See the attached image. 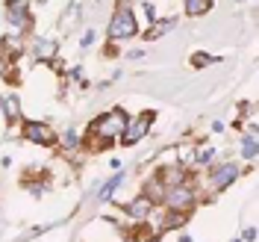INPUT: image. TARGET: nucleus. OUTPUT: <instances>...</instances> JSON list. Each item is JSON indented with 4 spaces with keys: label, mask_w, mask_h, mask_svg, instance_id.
Here are the masks:
<instances>
[{
    "label": "nucleus",
    "mask_w": 259,
    "mask_h": 242,
    "mask_svg": "<svg viewBox=\"0 0 259 242\" xmlns=\"http://www.w3.org/2000/svg\"><path fill=\"white\" fill-rule=\"evenodd\" d=\"M136 32H139V27H136L133 9L130 6H118L112 21H109V39L112 42H124V39H133Z\"/></svg>",
    "instance_id": "f257e3e1"
},
{
    "label": "nucleus",
    "mask_w": 259,
    "mask_h": 242,
    "mask_svg": "<svg viewBox=\"0 0 259 242\" xmlns=\"http://www.w3.org/2000/svg\"><path fill=\"white\" fill-rule=\"evenodd\" d=\"M124 124H127V113L124 110H112V113L97 118L95 130H97V136H103V142H112L115 136H121Z\"/></svg>",
    "instance_id": "f03ea898"
},
{
    "label": "nucleus",
    "mask_w": 259,
    "mask_h": 242,
    "mask_svg": "<svg viewBox=\"0 0 259 242\" xmlns=\"http://www.w3.org/2000/svg\"><path fill=\"white\" fill-rule=\"evenodd\" d=\"M153 118H156V113L147 110V113H142L139 118L127 121L124 130H121V145H136L139 139H145V133L150 130V121H153Z\"/></svg>",
    "instance_id": "7ed1b4c3"
},
{
    "label": "nucleus",
    "mask_w": 259,
    "mask_h": 242,
    "mask_svg": "<svg viewBox=\"0 0 259 242\" xmlns=\"http://www.w3.org/2000/svg\"><path fill=\"white\" fill-rule=\"evenodd\" d=\"M24 139L32 142V145H53L56 142V133L45 121H24Z\"/></svg>",
    "instance_id": "20e7f679"
},
{
    "label": "nucleus",
    "mask_w": 259,
    "mask_h": 242,
    "mask_svg": "<svg viewBox=\"0 0 259 242\" xmlns=\"http://www.w3.org/2000/svg\"><path fill=\"white\" fill-rule=\"evenodd\" d=\"M165 204H168L171 210L189 213L192 204H194V192L189 186H174V189H168V195H165Z\"/></svg>",
    "instance_id": "39448f33"
},
{
    "label": "nucleus",
    "mask_w": 259,
    "mask_h": 242,
    "mask_svg": "<svg viewBox=\"0 0 259 242\" xmlns=\"http://www.w3.org/2000/svg\"><path fill=\"white\" fill-rule=\"evenodd\" d=\"M236 178H239V165L236 162H224V165L212 168V186L215 189H227Z\"/></svg>",
    "instance_id": "423d86ee"
},
{
    "label": "nucleus",
    "mask_w": 259,
    "mask_h": 242,
    "mask_svg": "<svg viewBox=\"0 0 259 242\" xmlns=\"http://www.w3.org/2000/svg\"><path fill=\"white\" fill-rule=\"evenodd\" d=\"M9 21L21 30V24H27V0H9Z\"/></svg>",
    "instance_id": "0eeeda50"
},
{
    "label": "nucleus",
    "mask_w": 259,
    "mask_h": 242,
    "mask_svg": "<svg viewBox=\"0 0 259 242\" xmlns=\"http://www.w3.org/2000/svg\"><path fill=\"white\" fill-rule=\"evenodd\" d=\"M150 207H153V201H147L145 195H139L133 204H127V216H133V219H147Z\"/></svg>",
    "instance_id": "6e6552de"
},
{
    "label": "nucleus",
    "mask_w": 259,
    "mask_h": 242,
    "mask_svg": "<svg viewBox=\"0 0 259 242\" xmlns=\"http://www.w3.org/2000/svg\"><path fill=\"white\" fill-rule=\"evenodd\" d=\"M0 110H3V115H6L9 121H18V118H21V103H18V97H12V95L0 97Z\"/></svg>",
    "instance_id": "1a4fd4ad"
},
{
    "label": "nucleus",
    "mask_w": 259,
    "mask_h": 242,
    "mask_svg": "<svg viewBox=\"0 0 259 242\" xmlns=\"http://www.w3.org/2000/svg\"><path fill=\"white\" fill-rule=\"evenodd\" d=\"M212 6H215V0H186V15H192V18L206 15Z\"/></svg>",
    "instance_id": "9d476101"
},
{
    "label": "nucleus",
    "mask_w": 259,
    "mask_h": 242,
    "mask_svg": "<svg viewBox=\"0 0 259 242\" xmlns=\"http://www.w3.org/2000/svg\"><path fill=\"white\" fill-rule=\"evenodd\" d=\"M174 27H177V18H168V21H156V24H153V30H147V32H145V39H147V42H153V39L165 36L168 30H174Z\"/></svg>",
    "instance_id": "9b49d317"
},
{
    "label": "nucleus",
    "mask_w": 259,
    "mask_h": 242,
    "mask_svg": "<svg viewBox=\"0 0 259 242\" xmlns=\"http://www.w3.org/2000/svg\"><path fill=\"white\" fill-rule=\"evenodd\" d=\"M53 56H56V42L38 39L35 42V59H53Z\"/></svg>",
    "instance_id": "f8f14e48"
},
{
    "label": "nucleus",
    "mask_w": 259,
    "mask_h": 242,
    "mask_svg": "<svg viewBox=\"0 0 259 242\" xmlns=\"http://www.w3.org/2000/svg\"><path fill=\"white\" fill-rule=\"evenodd\" d=\"M145 192H147V195H145L147 201H162V198H165V195H162V192H168V189L162 186V180H159V178H153V180H147Z\"/></svg>",
    "instance_id": "ddd939ff"
},
{
    "label": "nucleus",
    "mask_w": 259,
    "mask_h": 242,
    "mask_svg": "<svg viewBox=\"0 0 259 242\" xmlns=\"http://www.w3.org/2000/svg\"><path fill=\"white\" fill-rule=\"evenodd\" d=\"M186 222H189V216H186V213L171 210V216H165V219H162V227H165V230H174V227H183Z\"/></svg>",
    "instance_id": "4468645a"
},
{
    "label": "nucleus",
    "mask_w": 259,
    "mask_h": 242,
    "mask_svg": "<svg viewBox=\"0 0 259 242\" xmlns=\"http://www.w3.org/2000/svg\"><path fill=\"white\" fill-rule=\"evenodd\" d=\"M121 180H124V171H118L109 183H103V189H100V195H97V201H109V198H112V192L121 186Z\"/></svg>",
    "instance_id": "2eb2a0df"
},
{
    "label": "nucleus",
    "mask_w": 259,
    "mask_h": 242,
    "mask_svg": "<svg viewBox=\"0 0 259 242\" xmlns=\"http://www.w3.org/2000/svg\"><path fill=\"white\" fill-rule=\"evenodd\" d=\"M256 151H259V148H256V136L250 133V136L242 142V154L247 157V160H253V157H256Z\"/></svg>",
    "instance_id": "dca6fc26"
},
{
    "label": "nucleus",
    "mask_w": 259,
    "mask_h": 242,
    "mask_svg": "<svg viewBox=\"0 0 259 242\" xmlns=\"http://www.w3.org/2000/svg\"><path fill=\"white\" fill-rule=\"evenodd\" d=\"M209 62H215V56H209V53H197V56L192 59L194 68H203V65H209Z\"/></svg>",
    "instance_id": "f3484780"
},
{
    "label": "nucleus",
    "mask_w": 259,
    "mask_h": 242,
    "mask_svg": "<svg viewBox=\"0 0 259 242\" xmlns=\"http://www.w3.org/2000/svg\"><path fill=\"white\" fill-rule=\"evenodd\" d=\"M62 142H65V148H77V142H80V139H77V133H74V130H65Z\"/></svg>",
    "instance_id": "a211bd4d"
},
{
    "label": "nucleus",
    "mask_w": 259,
    "mask_h": 242,
    "mask_svg": "<svg viewBox=\"0 0 259 242\" xmlns=\"http://www.w3.org/2000/svg\"><path fill=\"white\" fill-rule=\"evenodd\" d=\"M212 157H215V148H206V151H200V154H197V162H209Z\"/></svg>",
    "instance_id": "6ab92c4d"
},
{
    "label": "nucleus",
    "mask_w": 259,
    "mask_h": 242,
    "mask_svg": "<svg viewBox=\"0 0 259 242\" xmlns=\"http://www.w3.org/2000/svg\"><path fill=\"white\" fill-rule=\"evenodd\" d=\"M92 42H95V32L89 30V32H85V36H82V48H89V45H92Z\"/></svg>",
    "instance_id": "aec40b11"
},
{
    "label": "nucleus",
    "mask_w": 259,
    "mask_h": 242,
    "mask_svg": "<svg viewBox=\"0 0 259 242\" xmlns=\"http://www.w3.org/2000/svg\"><path fill=\"white\" fill-rule=\"evenodd\" d=\"M244 239L253 242V239H256V230H253V227H247V230H244Z\"/></svg>",
    "instance_id": "412c9836"
},
{
    "label": "nucleus",
    "mask_w": 259,
    "mask_h": 242,
    "mask_svg": "<svg viewBox=\"0 0 259 242\" xmlns=\"http://www.w3.org/2000/svg\"><path fill=\"white\" fill-rule=\"evenodd\" d=\"M145 12H147V18H150V21L156 18V12H153V3H145Z\"/></svg>",
    "instance_id": "4be33fe9"
},
{
    "label": "nucleus",
    "mask_w": 259,
    "mask_h": 242,
    "mask_svg": "<svg viewBox=\"0 0 259 242\" xmlns=\"http://www.w3.org/2000/svg\"><path fill=\"white\" fill-rule=\"evenodd\" d=\"M127 56H130V59H142V56H145V50H130Z\"/></svg>",
    "instance_id": "5701e85b"
}]
</instances>
